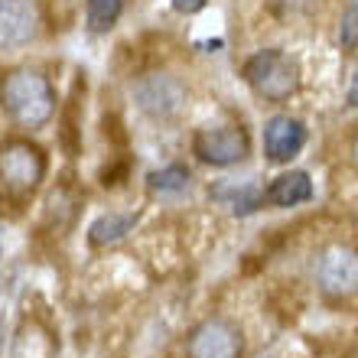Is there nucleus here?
<instances>
[{"instance_id": "19", "label": "nucleus", "mask_w": 358, "mask_h": 358, "mask_svg": "<svg viewBox=\"0 0 358 358\" xmlns=\"http://www.w3.org/2000/svg\"><path fill=\"white\" fill-rule=\"evenodd\" d=\"M352 153H355V163H358V137H355V143H352Z\"/></svg>"}, {"instance_id": "5", "label": "nucleus", "mask_w": 358, "mask_h": 358, "mask_svg": "<svg viewBox=\"0 0 358 358\" xmlns=\"http://www.w3.org/2000/svg\"><path fill=\"white\" fill-rule=\"evenodd\" d=\"M192 150L202 163L228 166V163H238L248 157V134L241 127H231V124L228 127H206L196 134Z\"/></svg>"}, {"instance_id": "9", "label": "nucleus", "mask_w": 358, "mask_h": 358, "mask_svg": "<svg viewBox=\"0 0 358 358\" xmlns=\"http://www.w3.org/2000/svg\"><path fill=\"white\" fill-rule=\"evenodd\" d=\"M306 143V127L290 114H277L264 127V150L273 163H287L303 150Z\"/></svg>"}, {"instance_id": "1", "label": "nucleus", "mask_w": 358, "mask_h": 358, "mask_svg": "<svg viewBox=\"0 0 358 358\" xmlns=\"http://www.w3.org/2000/svg\"><path fill=\"white\" fill-rule=\"evenodd\" d=\"M0 101L7 114L23 127H43L56 111V94L46 76H39L33 69H20L13 76L3 78Z\"/></svg>"}, {"instance_id": "6", "label": "nucleus", "mask_w": 358, "mask_h": 358, "mask_svg": "<svg viewBox=\"0 0 358 358\" xmlns=\"http://www.w3.org/2000/svg\"><path fill=\"white\" fill-rule=\"evenodd\" d=\"M134 101L150 117H173L186 101V88L179 85L173 76L157 72V76H147L134 85Z\"/></svg>"}, {"instance_id": "10", "label": "nucleus", "mask_w": 358, "mask_h": 358, "mask_svg": "<svg viewBox=\"0 0 358 358\" xmlns=\"http://www.w3.org/2000/svg\"><path fill=\"white\" fill-rule=\"evenodd\" d=\"M310 199H313V182H310V173H303V170L283 173L267 189V202L277 208L300 206V202H310Z\"/></svg>"}, {"instance_id": "12", "label": "nucleus", "mask_w": 358, "mask_h": 358, "mask_svg": "<svg viewBox=\"0 0 358 358\" xmlns=\"http://www.w3.org/2000/svg\"><path fill=\"white\" fill-rule=\"evenodd\" d=\"M137 225V215H121V212H108V215L94 218L92 228H88V241L94 248L111 245V241H121L127 231H134Z\"/></svg>"}, {"instance_id": "16", "label": "nucleus", "mask_w": 358, "mask_h": 358, "mask_svg": "<svg viewBox=\"0 0 358 358\" xmlns=\"http://www.w3.org/2000/svg\"><path fill=\"white\" fill-rule=\"evenodd\" d=\"M320 0H271V7L280 13V17H300V13H310Z\"/></svg>"}, {"instance_id": "2", "label": "nucleus", "mask_w": 358, "mask_h": 358, "mask_svg": "<svg viewBox=\"0 0 358 358\" xmlns=\"http://www.w3.org/2000/svg\"><path fill=\"white\" fill-rule=\"evenodd\" d=\"M245 78L248 85L255 88L261 98H267V101H287L296 92V85H300L296 62L287 52H280V49H264L255 59H248Z\"/></svg>"}, {"instance_id": "14", "label": "nucleus", "mask_w": 358, "mask_h": 358, "mask_svg": "<svg viewBox=\"0 0 358 358\" xmlns=\"http://www.w3.org/2000/svg\"><path fill=\"white\" fill-rule=\"evenodd\" d=\"M186 182H189V170L186 166H179V163L166 166V170L150 173V189L153 192H179V189H186Z\"/></svg>"}, {"instance_id": "18", "label": "nucleus", "mask_w": 358, "mask_h": 358, "mask_svg": "<svg viewBox=\"0 0 358 358\" xmlns=\"http://www.w3.org/2000/svg\"><path fill=\"white\" fill-rule=\"evenodd\" d=\"M349 104L352 108H358V76H355V82H352V88H349Z\"/></svg>"}, {"instance_id": "4", "label": "nucleus", "mask_w": 358, "mask_h": 358, "mask_svg": "<svg viewBox=\"0 0 358 358\" xmlns=\"http://www.w3.org/2000/svg\"><path fill=\"white\" fill-rule=\"evenodd\" d=\"M43 23L36 0H0V49L13 52L33 43Z\"/></svg>"}, {"instance_id": "13", "label": "nucleus", "mask_w": 358, "mask_h": 358, "mask_svg": "<svg viewBox=\"0 0 358 358\" xmlns=\"http://www.w3.org/2000/svg\"><path fill=\"white\" fill-rule=\"evenodd\" d=\"M124 10V0H88V27L94 33H108L117 23Z\"/></svg>"}, {"instance_id": "11", "label": "nucleus", "mask_w": 358, "mask_h": 358, "mask_svg": "<svg viewBox=\"0 0 358 358\" xmlns=\"http://www.w3.org/2000/svg\"><path fill=\"white\" fill-rule=\"evenodd\" d=\"M212 196L222 199L225 206H231L235 215H251V212H257V208L264 206V192H261L255 182H241V186H235V182H222V186L212 189Z\"/></svg>"}, {"instance_id": "15", "label": "nucleus", "mask_w": 358, "mask_h": 358, "mask_svg": "<svg viewBox=\"0 0 358 358\" xmlns=\"http://www.w3.org/2000/svg\"><path fill=\"white\" fill-rule=\"evenodd\" d=\"M339 43H342V49H355V43H358V0H352L349 13L342 17Z\"/></svg>"}, {"instance_id": "8", "label": "nucleus", "mask_w": 358, "mask_h": 358, "mask_svg": "<svg viewBox=\"0 0 358 358\" xmlns=\"http://www.w3.org/2000/svg\"><path fill=\"white\" fill-rule=\"evenodd\" d=\"M241 332L228 320H206L189 339V358H238Z\"/></svg>"}, {"instance_id": "17", "label": "nucleus", "mask_w": 358, "mask_h": 358, "mask_svg": "<svg viewBox=\"0 0 358 358\" xmlns=\"http://www.w3.org/2000/svg\"><path fill=\"white\" fill-rule=\"evenodd\" d=\"M173 7L179 13H199V10L206 7V0H173Z\"/></svg>"}, {"instance_id": "3", "label": "nucleus", "mask_w": 358, "mask_h": 358, "mask_svg": "<svg viewBox=\"0 0 358 358\" xmlns=\"http://www.w3.org/2000/svg\"><path fill=\"white\" fill-rule=\"evenodd\" d=\"M46 173V157L39 147L33 143H7L0 150V176L10 189H20V192H29V189L39 186V179Z\"/></svg>"}, {"instance_id": "7", "label": "nucleus", "mask_w": 358, "mask_h": 358, "mask_svg": "<svg viewBox=\"0 0 358 358\" xmlns=\"http://www.w3.org/2000/svg\"><path fill=\"white\" fill-rule=\"evenodd\" d=\"M316 277H320V287L329 296H352V293H358V255L342 245L329 248L320 257Z\"/></svg>"}]
</instances>
